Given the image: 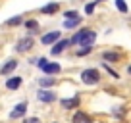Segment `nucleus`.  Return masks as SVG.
Here are the masks:
<instances>
[{
    "label": "nucleus",
    "instance_id": "nucleus-1",
    "mask_svg": "<svg viewBox=\"0 0 131 123\" xmlns=\"http://www.w3.org/2000/svg\"><path fill=\"white\" fill-rule=\"evenodd\" d=\"M81 81L85 85H96L100 81V73H98V69H85L81 73Z\"/></svg>",
    "mask_w": 131,
    "mask_h": 123
},
{
    "label": "nucleus",
    "instance_id": "nucleus-2",
    "mask_svg": "<svg viewBox=\"0 0 131 123\" xmlns=\"http://www.w3.org/2000/svg\"><path fill=\"white\" fill-rule=\"evenodd\" d=\"M25 112H27V104L25 102H21V104H17L16 108L12 110V114H10V117L12 119H17V117H23L25 115Z\"/></svg>",
    "mask_w": 131,
    "mask_h": 123
},
{
    "label": "nucleus",
    "instance_id": "nucleus-3",
    "mask_svg": "<svg viewBox=\"0 0 131 123\" xmlns=\"http://www.w3.org/2000/svg\"><path fill=\"white\" fill-rule=\"evenodd\" d=\"M31 46H33V39L31 37H25V39H21V41L17 42L16 50H17V52H27Z\"/></svg>",
    "mask_w": 131,
    "mask_h": 123
},
{
    "label": "nucleus",
    "instance_id": "nucleus-4",
    "mask_svg": "<svg viewBox=\"0 0 131 123\" xmlns=\"http://www.w3.org/2000/svg\"><path fill=\"white\" fill-rule=\"evenodd\" d=\"M58 39H60V31H52V33H46V35H42L41 42H42V44H52V42H56Z\"/></svg>",
    "mask_w": 131,
    "mask_h": 123
},
{
    "label": "nucleus",
    "instance_id": "nucleus-5",
    "mask_svg": "<svg viewBox=\"0 0 131 123\" xmlns=\"http://www.w3.org/2000/svg\"><path fill=\"white\" fill-rule=\"evenodd\" d=\"M87 35H89V29H81V31H77V33L70 39V42L71 44H81V41L87 37Z\"/></svg>",
    "mask_w": 131,
    "mask_h": 123
},
{
    "label": "nucleus",
    "instance_id": "nucleus-6",
    "mask_svg": "<svg viewBox=\"0 0 131 123\" xmlns=\"http://www.w3.org/2000/svg\"><path fill=\"white\" fill-rule=\"evenodd\" d=\"M37 98L41 100V102H54V100H56V94L50 92V90H41L37 94Z\"/></svg>",
    "mask_w": 131,
    "mask_h": 123
},
{
    "label": "nucleus",
    "instance_id": "nucleus-7",
    "mask_svg": "<svg viewBox=\"0 0 131 123\" xmlns=\"http://www.w3.org/2000/svg\"><path fill=\"white\" fill-rule=\"evenodd\" d=\"M73 123H93V119L85 112H75L73 114Z\"/></svg>",
    "mask_w": 131,
    "mask_h": 123
},
{
    "label": "nucleus",
    "instance_id": "nucleus-8",
    "mask_svg": "<svg viewBox=\"0 0 131 123\" xmlns=\"http://www.w3.org/2000/svg\"><path fill=\"white\" fill-rule=\"evenodd\" d=\"M16 67H17V61H16V60H10V61H6L4 66H2L0 73H2V75H10L14 69H16Z\"/></svg>",
    "mask_w": 131,
    "mask_h": 123
},
{
    "label": "nucleus",
    "instance_id": "nucleus-9",
    "mask_svg": "<svg viewBox=\"0 0 131 123\" xmlns=\"http://www.w3.org/2000/svg\"><path fill=\"white\" fill-rule=\"evenodd\" d=\"M79 106V98H66L62 100V108H66V110H73V108Z\"/></svg>",
    "mask_w": 131,
    "mask_h": 123
},
{
    "label": "nucleus",
    "instance_id": "nucleus-10",
    "mask_svg": "<svg viewBox=\"0 0 131 123\" xmlns=\"http://www.w3.org/2000/svg\"><path fill=\"white\" fill-rule=\"evenodd\" d=\"M68 44H71V42H70V41H58L56 44L52 46V54H54V56H58L60 52H64V48H66Z\"/></svg>",
    "mask_w": 131,
    "mask_h": 123
},
{
    "label": "nucleus",
    "instance_id": "nucleus-11",
    "mask_svg": "<svg viewBox=\"0 0 131 123\" xmlns=\"http://www.w3.org/2000/svg\"><path fill=\"white\" fill-rule=\"evenodd\" d=\"M42 71H45L46 75H54V73H58V71H60V64H46L45 67H42Z\"/></svg>",
    "mask_w": 131,
    "mask_h": 123
},
{
    "label": "nucleus",
    "instance_id": "nucleus-12",
    "mask_svg": "<svg viewBox=\"0 0 131 123\" xmlns=\"http://www.w3.org/2000/svg\"><path fill=\"white\" fill-rule=\"evenodd\" d=\"M6 87H8L10 90L19 89V87H21V77H12V79H8V81H6Z\"/></svg>",
    "mask_w": 131,
    "mask_h": 123
},
{
    "label": "nucleus",
    "instance_id": "nucleus-13",
    "mask_svg": "<svg viewBox=\"0 0 131 123\" xmlns=\"http://www.w3.org/2000/svg\"><path fill=\"white\" fill-rule=\"evenodd\" d=\"M45 16H50V14H56L58 12V2H52V4H46V6H42V10H41Z\"/></svg>",
    "mask_w": 131,
    "mask_h": 123
},
{
    "label": "nucleus",
    "instance_id": "nucleus-14",
    "mask_svg": "<svg viewBox=\"0 0 131 123\" xmlns=\"http://www.w3.org/2000/svg\"><path fill=\"white\" fill-rule=\"evenodd\" d=\"M94 39H96V33H94V31H89V35L81 41V46H93Z\"/></svg>",
    "mask_w": 131,
    "mask_h": 123
},
{
    "label": "nucleus",
    "instance_id": "nucleus-15",
    "mask_svg": "<svg viewBox=\"0 0 131 123\" xmlns=\"http://www.w3.org/2000/svg\"><path fill=\"white\" fill-rule=\"evenodd\" d=\"M102 60L104 61H119V54H116V52H104L102 54Z\"/></svg>",
    "mask_w": 131,
    "mask_h": 123
},
{
    "label": "nucleus",
    "instance_id": "nucleus-16",
    "mask_svg": "<svg viewBox=\"0 0 131 123\" xmlns=\"http://www.w3.org/2000/svg\"><path fill=\"white\" fill-rule=\"evenodd\" d=\"M79 23H81V17H75V19H66L64 27H66V29H73V27H77Z\"/></svg>",
    "mask_w": 131,
    "mask_h": 123
},
{
    "label": "nucleus",
    "instance_id": "nucleus-17",
    "mask_svg": "<svg viewBox=\"0 0 131 123\" xmlns=\"http://www.w3.org/2000/svg\"><path fill=\"white\" fill-rule=\"evenodd\" d=\"M39 85H41V87H52V85H56V79H52V77H42L41 81H39Z\"/></svg>",
    "mask_w": 131,
    "mask_h": 123
},
{
    "label": "nucleus",
    "instance_id": "nucleus-18",
    "mask_svg": "<svg viewBox=\"0 0 131 123\" xmlns=\"http://www.w3.org/2000/svg\"><path fill=\"white\" fill-rule=\"evenodd\" d=\"M25 27L31 29V31H37V29H39V23H37L35 19H29V21H25Z\"/></svg>",
    "mask_w": 131,
    "mask_h": 123
},
{
    "label": "nucleus",
    "instance_id": "nucleus-19",
    "mask_svg": "<svg viewBox=\"0 0 131 123\" xmlns=\"http://www.w3.org/2000/svg\"><path fill=\"white\" fill-rule=\"evenodd\" d=\"M116 8H118L119 12L127 14V4H125V2H123V0H116Z\"/></svg>",
    "mask_w": 131,
    "mask_h": 123
},
{
    "label": "nucleus",
    "instance_id": "nucleus-20",
    "mask_svg": "<svg viewBox=\"0 0 131 123\" xmlns=\"http://www.w3.org/2000/svg\"><path fill=\"white\" fill-rule=\"evenodd\" d=\"M98 2H100V0H94V2H91V4H87V6H85V12H87V14H93V12H94V6H96Z\"/></svg>",
    "mask_w": 131,
    "mask_h": 123
},
{
    "label": "nucleus",
    "instance_id": "nucleus-21",
    "mask_svg": "<svg viewBox=\"0 0 131 123\" xmlns=\"http://www.w3.org/2000/svg\"><path fill=\"white\" fill-rule=\"evenodd\" d=\"M64 16H66V19H75V17H79V16H77V12H75V10H70V12H66Z\"/></svg>",
    "mask_w": 131,
    "mask_h": 123
},
{
    "label": "nucleus",
    "instance_id": "nucleus-22",
    "mask_svg": "<svg viewBox=\"0 0 131 123\" xmlns=\"http://www.w3.org/2000/svg\"><path fill=\"white\" fill-rule=\"evenodd\" d=\"M21 23V16H16L12 19H8V25H19Z\"/></svg>",
    "mask_w": 131,
    "mask_h": 123
},
{
    "label": "nucleus",
    "instance_id": "nucleus-23",
    "mask_svg": "<svg viewBox=\"0 0 131 123\" xmlns=\"http://www.w3.org/2000/svg\"><path fill=\"white\" fill-rule=\"evenodd\" d=\"M91 50H93V46H83L81 50H77V54H79V56H85V54H89Z\"/></svg>",
    "mask_w": 131,
    "mask_h": 123
},
{
    "label": "nucleus",
    "instance_id": "nucleus-24",
    "mask_svg": "<svg viewBox=\"0 0 131 123\" xmlns=\"http://www.w3.org/2000/svg\"><path fill=\"white\" fill-rule=\"evenodd\" d=\"M46 64H48V60H46V58H41V60H39V61H37V66H39V67H41V69H42V67H45V66H46Z\"/></svg>",
    "mask_w": 131,
    "mask_h": 123
},
{
    "label": "nucleus",
    "instance_id": "nucleus-25",
    "mask_svg": "<svg viewBox=\"0 0 131 123\" xmlns=\"http://www.w3.org/2000/svg\"><path fill=\"white\" fill-rule=\"evenodd\" d=\"M25 123H41L37 117H29V119H25Z\"/></svg>",
    "mask_w": 131,
    "mask_h": 123
},
{
    "label": "nucleus",
    "instance_id": "nucleus-26",
    "mask_svg": "<svg viewBox=\"0 0 131 123\" xmlns=\"http://www.w3.org/2000/svg\"><path fill=\"white\" fill-rule=\"evenodd\" d=\"M127 73H129V75H131V66H129V67H127Z\"/></svg>",
    "mask_w": 131,
    "mask_h": 123
}]
</instances>
